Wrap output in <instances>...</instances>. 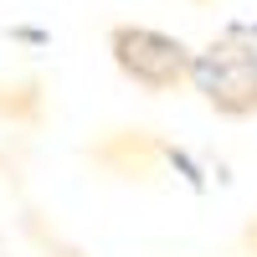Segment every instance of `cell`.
<instances>
[{
  "label": "cell",
  "instance_id": "obj_1",
  "mask_svg": "<svg viewBox=\"0 0 257 257\" xmlns=\"http://www.w3.org/2000/svg\"><path fill=\"white\" fill-rule=\"evenodd\" d=\"M190 82L221 118H257V47L237 36L211 41L190 57Z\"/></svg>",
  "mask_w": 257,
  "mask_h": 257
},
{
  "label": "cell",
  "instance_id": "obj_2",
  "mask_svg": "<svg viewBox=\"0 0 257 257\" xmlns=\"http://www.w3.org/2000/svg\"><path fill=\"white\" fill-rule=\"evenodd\" d=\"M108 52H113V67L144 93H170L190 77V52L180 36L155 31V26H113L108 31Z\"/></svg>",
  "mask_w": 257,
  "mask_h": 257
},
{
  "label": "cell",
  "instance_id": "obj_3",
  "mask_svg": "<svg viewBox=\"0 0 257 257\" xmlns=\"http://www.w3.org/2000/svg\"><path fill=\"white\" fill-rule=\"evenodd\" d=\"M247 247H252V252H257V221H252V226H247Z\"/></svg>",
  "mask_w": 257,
  "mask_h": 257
}]
</instances>
